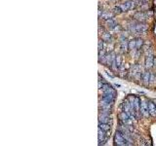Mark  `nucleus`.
Masks as SVG:
<instances>
[{"label": "nucleus", "mask_w": 156, "mask_h": 146, "mask_svg": "<svg viewBox=\"0 0 156 146\" xmlns=\"http://www.w3.org/2000/svg\"><path fill=\"white\" fill-rule=\"evenodd\" d=\"M105 26H107L109 29H112V28H115L116 26H117V23H116L115 21H114L113 19H109V20H106Z\"/></svg>", "instance_id": "obj_12"}, {"label": "nucleus", "mask_w": 156, "mask_h": 146, "mask_svg": "<svg viewBox=\"0 0 156 146\" xmlns=\"http://www.w3.org/2000/svg\"><path fill=\"white\" fill-rule=\"evenodd\" d=\"M130 30L134 33H145L148 28L145 23H130Z\"/></svg>", "instance_id": "obj_1"}, {"label": "nucleus", "mask_w": 156, "mask_h": 146, "mask_svg": "<svg viewBox=\"0 0 156 146\" xmlns=\"http://www.w3.org/2000/svg\"><path fill=\"white\" fill-rule=\"evenodd\" d=\"M154 66H156V58H154Z\"/></svg>", "instance_id": "obj_24"}, {"label": "nucleus", "mask_w": 156, "mask_h": 146, "mask_svg": "<svg viewBox=\"0 0 156 146\" xmlns=\"http://www.w3.org/2000/svg\"><path fill=\"white\" fill-rule=\"evenodd\" d=\"M134 18L136 21H139V22H145V21H146L147 19H148V16H147V14L146 13H143V12H139V13H137V14L134 15Z\"/></svg>", "instance_id": "obj_6"}, {"label": "nucleus", "mask_w": 156, "mask_h": 146, "mask_svg": "<svg viewBox=\"0 0 156 146\" xmlns=\"http://www.w3.org/2000/svg\"><path fill=\"white\" fill-rule=\"evenodd\" d=\"M156 81V77L154 74H151L150 75V81H149V84H154Z\"/></svg>", "instance_id": "obj_21"}, {"label": "nucleus", "mask_w": 156, "mask_h": 146, "mask_svg": "<svg viewBox=\"0 0 156 146\" xmlns=\"http://www.w3.org/2000/svg\"><path fill=\"white\" fill-rule=\"evenodd\" d=\"M99 121H100V123H108V122H109V116H108V114L104 113V114H101V115H100Z\"/></svg>", "instance_id": "obj_13"}, {"label": "nucleus", "mask_w": 156, "mask_h": 146, "mask_svg": "<svg viewBox=\"0 0 156 146\" xmlns=\"http://www.w3.org/2000/svg\"><path fill=\"white\" fill-rule=\"evenodd\" d=\"M154 66V58L152 55H149L145 58V67L146 68H151Z\"/></svg>", "instance_id": "obj_9"}, {"label": "nucleus", "mask_w": 156, "mask_h": 146, "mask_svg": "<svg viewBox=\"0 0 156 146\" xmlns=\"http://www.w3.org/2000/svg\"><path fill=\"white\" fill-rule=\"evenodd\" d=\"M113 17V15L111 13H109V12H106V13H104V14H101L100 16V18L104 19V20H109V19H112Z\"/></svg>", "instance_id": "obj_17"}, {"label": "nucleus", "mask_w": 156, "mask_h": 146, "mask_svg": "<svg viewBox=\"0 0 156 146\" xmlns=\"http://www.w3.org/2000/svg\"><path fill=\"white\" fill-rule=\"evenodd\" d=\"M149 0H141V2H143V3H147Z\"/></svg>", "instance_id": "obj_23"}, {"label": "nucleus", "mask_w": 156, "mask_h": 146, "mask_svg": "<svg viewBox=\"0 0 156 146\" xmlns=\"http://www.w3.org/2000/svg\"><path fill=\"white\" fill-rule=\"evenodd\" d=\"M147 103H148V110H149V114H150V116L156 117V104H155V102L149 100Z\"/></svg>", "instance_id": "obj_8"}, {"label": "nucleus", "mask_w": 156, "mask_h": 146, "mask_svg": "<svg viewBox=\"0 0 156 146\" xmlns=\"http://www.w3.org/2000/svg\"><path fill=\"white\" fill-rule=\"evenodd\" d=\"M98 47H99V51L104 50V40H99V44H98Z\"/></svg>", "instance_id": "obj_19"}, {"label": "nucleus", "mask_w": 156, "mask_h": 146, "mask_svg": "<svg viewBox=\"0 0 156 146\" xmlns=\"http://www.w3.org/2000/svg\"><path fill=\"white\" fill-rule=\"evenodd\" d=\"M115 58H116L115 53L111 52V53H109V54H107V55H105V57L103 58V62H104L105 64H107V65L111 66L112 62L115 60Z\"/></svg>", "instance_id": "obj_3"}, {"label": "nucleus", "mask_w": 156, "mask_h": 146, "mask_svg": "<svg viewBox=\"0 0 156 146\" xmlns=\"http://www.w3.org/2000/svg\"><path fill=\"white\" fill-rule=\"evenodd\" d=\"M101 39L105 42H110V39H111V35H110V33L108 32H104L103 34V36H101Z\"/></svg>", "instance_id": "obj_15"}, {"label": "nucleus", "mask_w": 156, "mask_h": 146, "mask_svg": "<svg viewBox=\"0 0 156 146\" xmlns=\"http://www.w3.org/2000/svg\"><path fill=\"white\" fill-rule=\"evenodd\" d=\"M150 75H151V73L147 72V71L142 73V75H141V80H142V82H143L145 85L149 84V81H150Z\"/></svg>", "instance_id": "obj_11"}, {"label": "nucleus", "mask_w": 156, "mask_h": 146, "mask_svg": "<svg viewBox=\"0 0 156 146\" xmlns=\"http://www.w3.org/2000/svg\"><path fill=\"white\" fill-rule=\"evenodd\" d=\"M140 110H141V113L143 115V117H145V118H147V117L150 115L149 114V110H148V103L146 101H145V100H142V101L141 102V108H140Z\"/></svg>", "instance_id": "obj_4"}, {"label": "nucleus", "mask_w": 156, "mask_h": 146, "mask_svg": "<svg viewBox=\"0 0 156 146\" xmlns=\"http://www.w3.org/2000/svg\"><path fill=\"white\" fill-rule=\"evenodd\" d=\"M129 49H130V50L137 49V48H136V40H131L130 42H129Z\"/></svg>", "instance_id": "obj_18"}, {"label": "nucleus", "mask_w": 156, "mask_h": 146, "mask_svg": "<svg viewBox=\"0 0 156 146\" xmlns=\"http://www.w3.org/2000/svg\"><path fill=\"white\" fill-rule=\"evenodd\" d=\"M114 12H115L116 14H121V13H123L122 10H121V8H120V6H117V7L114 8Z\"/></svg>", "instance_id": "obj_22"}, {"label": "nucleus", "mask_w": 156, "mask_h": 146, "mask_svg": "<svg viewBox=\"0 0 156 146\" xmlns=\"http://www.w3.org/2000/svg\"><path fill=\"white\" fill-rule=\"evenodd\" d=\"M142 46H143V40H142L141 38H137V39H136V48H137V50L141 49Z\"/></svg>", "instance_id": "obj_16"}, {"label": "nucleus", "mask_w": 156, "mask_h": 146, "mask_svg": "<svg viewBox=\"0 0 156 146\" xmlns=\"http://www.w3.org/2000/svg\"><path fill=\"white\" fill-rule=\"evenodd\" d=\"M114 99H115V94H104L103 100H104L105 102L112 104Z\"/></svg>", "instance_id": "obj_7"}, {"label": "nucleus", "mask_w": 156, "mask_h": 146, "mask_svg": "<svg viewBox=\"0 0 156 146\" xmlns=\"http://www.w3.org/2000/svg\"><path fill=\"white\" fill-rule=\"evenodd\" d=\"M105 57V52L104 50H101V51H99V60L100 62V58H104Z\"/></svg>", "instance_id": "obj_20"}, {"label": "nucleus", "mask_w": 156, "mask_h": 146, "mask_svg": "<svg viewBox=\"0 0 156 146\" xmlns=\"http://www.w3.org/2000/svg\"><path fill=\"white\" fill-rule=\"evenodd\" d=\"M99 128L103 129L104 131H110V126L108 125V123H100L99 124Z\"/></svg>", "instance_id": "obj_14"}, {"label": "nucleus", "mask_w": 156, "mask_h": 146, "mask_svg": "<svg viewBox=\"0 0 156 146\" xmlns=\"http://www.w3.org/2000/svg\"><path fill=\"white\" fill-rule=\"evenodd\" d=\"M119 118H120V120H121V122H122L123 124L125 125H131L132 124V119H131L130 117H129V115L125 112V111H123V112H121V113L119 114Z\"/></svg>", "instance_id": "obj_5"}, {"label": "nucleus", "mask_w": 156, "mask_h": 146, "mask_svg": "<svg viewBox=\"0 0 156 146\" xmlns=\"http://www.w3.org/2000/svg\"><path fill=\"white\" fill-rule=\"evenodd\" d=\"M114 142L116 145L118 146H124V145H132V143H130L127 140L123 135L119 131H116L115 135H114Z\"/></svg>", "instance_id": "obj_2"}, {"label": "nucleus", "mask_w": 156, "mask_h": 146, "mask_svg": "<svg viewBox=\"0 0 156 146\" xmlns=\"http://www.w3.org/2000/svg\"><path fill=\"white\" fill-rule=\"evenodd\" d=\"M121 49H122L123 52H127L129 50V42H128L126 37L121 38Z\"/></svg>", "instance_id": "obj_10"}]
</instances>
